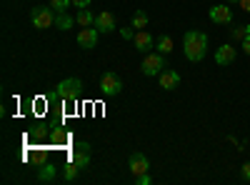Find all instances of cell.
Returning <instances> with one entry per match:
<instances>
[{
	"label": "cell",
	"mask_w": 250,
	"mask_h": 185,
	"mask_svg": "<svg viewBox=\"0 0 250 185\" xmlns=\"http://www.w3.org/2000/svg\"><path fill=\"white\" fill-rule=\"evenodd\" d=\"M228 3H240V0H228Z\"/></svg>",
	"instance_id": "cell-28"
},
{
	"label": "cell",
	"mask_w": 250,
	"mask_h": 185,
	"mask_svg": "<svg viewBox=\"0 0 250 185\" xmlns=\"http://www.w3.org/2000/svg\"><path fill=\"white\" fill-rule=\"evenodd\" d=\"M130 173H133V178H138V175H145L150 170V163H148V158H145L143 153H130Z\"/></svg>",
	"instance_id": "cell-10"
},
{
	"label": "cell",
	"mask_w": 250,
	"mask_h": 185,
	"mask_svg": "<svg viewBox=\"0 0 250 185\" xmlns=\"http://www.w3.org/2000/svg\"><path fill=\"white\" fill-rule=\"evenodd\" d=\"M80 90H83V83H80L78 78H65V80H60L58 88H55L58 98H62V100H78Z\"/></svg>",
	"instance_id": "cell-4"
},
{
	"label": "cell",
	"mask_w": 250,
	"mask_h": 185,
	"mask_svg": "<svg viewBox=\"0 0 250 185\" xmlns=\"http://www.w3.org/2000/svg\"><path fill=\"white\" fill-rule=\"evenodd\" d=\"M155 50H160L163 55H168V53L173 50V38H170V35H160L158 43H155Z\"/></svg>",
	"instance_id": "cell-18"
},
{
	"label": "cell",
	"mask_w": 250,
	"mask_h": 185,
	"mask_svg": "<svg viewBox=\"0 0 250 185\" xmlns=\"http://www.w3.org/2000/svg\"><path fill=\"white\" fill-rule=\"evenodd\" d=\"M75 25V18H70L68 13H58L55 15V28H60V30H70Z\"/></svg>",
	"instance_id": "cell-17"
},
{
	"label": "cell",
	"mask_w": 250,
	"mask_h": 185,
	"mask_svg": "<svg viewBox=\"0 0 250 185\" xmlns=\"http://www.w3.org/2000/svg\"><path fill=\"white\" fill-rule=\"evenodd\" d=\"M53 180H55V165L53 163H45L38 173V183H53Z\"/></svg>",
	"instance_id": "cell-15"
},
{
	"label": "cell",
	"mask_w": 250,
	"mask_h": 185,
	"mask_svg": "<svg viewBox=\"0 0 250 185\" xmlns=\"http://www.w3.org/2000/svg\"><path fill=\"white\" fill-rule=\"evenodd\" d=\"M140 70H143V75H150V78H153V75H160V73L165 70V55H163L160 50H155V53H145Z\"/></svg>",
	"instance_id": "cell-3"
},
{
	"label": "cell",
	"mask_w": 250,
	"mask_h": 185,
	"mask_svg": "<svg viewBox=\"0 0 250 185\" xmlns=\"http://www.w3.org/2000/svg\"><path fill=\"white\" fill-rule=\"evenodd\" d=\"M100 90H103V95H118L120 90H123V80L115 75V73H103V78H100Z\"/></svg>",
	"instance_id": "cell-5"
},
{
	"label": "cell",
	"mask_w": 250,
	"mask_h": 185,
	"mask_svg": "<svg viewBox=\"0 0 250 185\" xmlns=\"http://www.w3.org/2000/svg\"><path fill=\"white\" fill-rule=\"evenodd\" d=\"M78 170H80V168L75 165V163H73V160H68V165H65V173H62V178H65V180L70 183V180H75V178H78Z\"/></svg>",
	"instance_id": "cell-20"
},
{
	"label": "cell",
	"mask_w": 250,
	"mask_h": 185,
	"mask_svg": "<svg viewBox=\"0 0 250 185\" xmlns=\"http://www.w3.org/2000/svg\"><path fill=\"white\" fill-rule=\"evenodd\" d=\"M130 25L138 28V30H145V28H148V13H145V10H135L133 18H130Z\"/></svg>",
	"instance_id": "cell-16"
},
{
	"label": "cell",
	"mask_w": 250,
	"mask_h": 185,
	"mask_svg": "<svg viewBox=\"0 0 250 185\" xmlns=\"http://www.w3.org/2000/svg\"><path fill=\"white\" fill-rule=\"evenodd\" d=\"M158 83L163 90H175L180 85V73L178 70H170V68H165L160 75H158Z\"/></svg>",
	"instance_id": "cell-11"
},
{
	"label": "cell",
	"mask_w": 250,
	"mask_h": 185,
	"mask_svg": "<svg viewBox=\"0 0 250 185\" xmlns=\"http://www.w3.org/2000/svg\"><path fill=\"white\" fill-rule=\"evenodd\" d=\"M95 28H98L100 33H113V30H115V15L108 13V10H100V13L95 15Z\"/></svg>",
	"instance_id": "cell-13"
},
{
	"label": "cell",
	"mask_w": 250,
	"mask_h": 185,
	"mask_svg": "<svg viewBox=\"0 0 250 185\" xmlns=\"http://www.w3.org/2000/svg\"><path fill=\"white\" fill-rule=\"evenodd\" d=\"M98 38H100V30L98 28H83L78 33V45L83 50H93L98 45Z\"/></svg>",
	"instance_id": "cell-7"
},
{
	"label": "cell",
	"mask_w": 250,
	"mask_h": 185,
	"mask_svg": "<svg viewBox=\"0 0 250 185\" xmlns=\"http://www.w3.org/2000/svg\"><path fill=\"white\" fill-rule=\"evenodd\" d=\"M133 43H135V50H138V53H153V48H155V38H153L148 30H135Z\"/></svg>",
	"instance_id": "cell-8"
},
{
	"label": "cell",
	"mask_w": 250,
	"mask_h": 185,
	"mask_svg": "<svg viewBox=\"0 0 250 185\" xmlns=\"http://www.w3.org/2000/svg\"><path fill=\"white\" fill-rule=\"evenodd\" d=\"M243 50H245V53H248V55H250V35H248V38H245V40H243Z\"/></svg>",
	"instance_id": "cell-27"
},
{
	"label": "cell",
	"mask_w": 250,
	"mask_h": 185,
	"mask_svg": "<svg viewBox=\"0 0 250 185\" xmlns=\"http://www.w3.org/2000/svg\"><path fill=\"white\" fill-rule=\"evenodd\" d=\"M120 35H123L125 40H133V38H135V33H133L130 28H123V30H120Z\"/></svg>",
	"instance_id": "cell-24"
},
{
	"label": "cell",
	"mask_w": 250,
	"mask_h": 185,
	"mask_svg": "<svg viewBox=\"0 0 250 185\" xmlns=\"http://www.w3.org/2000/svg\"><path fill=\"white\" fill-rule=\"evenodd\" d=\"M70 5L73 0H50V8H55V13H68Z\"/></svg>",
	"instance_id": "cell-21"
},
{
	"label": "cell",
	"mask_w": 250,
	"mask_h": 185,
	"mask_svg": "<svg viewBox=\"0 0 250 185\" xmlns=\"http://www.w3.org/2000/svg\"><path fill=\"white\" fill-rule=\"evenodd\" d=\"M238 5H240V8L245 10V13H250V0H240V3H238Z\"/></svg>",
	"instance_id": "cell-26"
},
{
	"label": "cell",
	"mask_w": 250,
	"mask_h": 185,
	"mask_svg": "<svg viewBox=\"0 0 250 185\" xmlns=\"http://www.w3.org/2000/svg\"><path fill=\"white\" fill-rule=\"evenodd\" d=\"M183 53L190 63H200L208 53V35L200 30H188L183 35Z\"/></svg>",
	"instance_id": "cell-1"
},
{
	"label": "cell",
	"mask_w": 250,
	"mask_h": 185,
	"mask_svg": "<svg viewBox=\"0 0 250 185\" xmlns=\"http://www.w3.org/2000/svg\"><path fill=\"white\" fill-rule=\"evenodd\" d=\"M240 178H243L245 183H250V163H245V165H243V170H240Z\"/></svg>",
	"instance_id": "cell-23"
},
{
	"label": "cell",
	"mask_w": 250,
	"mask_h": 185,
	"mask_svg": "<svg viewBox=\"0 0 250 185\" xmlns=\"http://www.w3.org/2000/svg\"><path fill=\"white\" fill-rule=\"evenodd\" d=\"M248 35H250V25H233L230 28V38L238 40V43H243Z\"/></svg>",
	"instance_id": "cell-19"
},
{
	"label": "cell",
	"mask_w": 250,
	"mask_h": 185,
	"mask_svg": "<svg viewBox=\"0 0 250 185\" xmlns=\"http://www.w3.org/2000/svg\"><path fill=\"white\" fill-rule=\"evenodd\" d=\"M208 15H210L213 23H220V25H233V10L228 8V5H213Z\"/></svg>",
	"instance_id": "cell-9"
},
{
	"label": "cell",
	"mask_w": 250,
	"mask_h": 185,
	"mask_svg": "<svg viewBox=\"0 0 250 185\" xmlns=\"http://www.w3.org/2000/svg\"><path fill=\"white\" fill-rule=\"evenodd\" d=\"M70 160L75 163L78 168H88L90 165V145L88 143H75L73 153H70Z\"/></svg>",
	"instance_id": "cell-6"
},
{
	"label": "cell",
	"mask_w": 250,
	"mask_h": 185,
	"mask_svg": "<svg viewBox=\"0 0 250 185\" xmlns=\"http://www.w3.org/2000/svg\"><path fill=\"white\" fill-rule=\"evenodd\" d=\"M235 55H238V50H235V45H220L218 50H215V63L218 65H233L235 63Z\"/></svg>",
	"instance_id": "cell-12"
},
{
	"label": "cell",
	"mask_w": 250,
	"mask_h": 185,
	"mask_svg": "<svg viewBox=\"0 0 250 185\" xmlns=\"http://www.w3.org/2000/svg\"><path fill=\"white\" fill-rule=\"evenodd\" d=\"M73 5H75V8H88L90 0H73Z\"/></svg>",
	"instance_id": "cell-25"
},
{
	"label": "cell",
	"mask_w": 250,
	"mask_h": 185,
	"mask_svg": "<svg viewBox=\"0 0 250 185\" xmlns=\"http://www.w3.org/2000/svg\"><path fill=\"white\" fill-rule=\"evenodd\" d=\"M55 15H58V13H53V8H45V5H35V8L30 10V20H33V25H35L38 30L53 28V25H55Z\"/></svg>",
	"instance_id": "cell-2"
},
{
	"label": "cell",
	"mask_w": 250,
	"mask_h": 185,
	"mask_svg": "<svg viewBox=\"0 0 250 185\" xmlns=\"http://www.w3.org/2000/svg\"><path fill=\"white\" fill-rule=\"evenodd\" d=\"M75 23L83 25V28H93V25H95V15H93L88 8H78V13H75Z\"/></svg>",
	"instance_id": "cell-14"
},
{
	"label": "cell",
	"mask_w": 250,
	"mask_h": 185,
	"mask_svg": "<svg viewBox=\"0 0 250 185\" xmlns=\"http://www.w3.org/2000/svg\"><path fill=\"white\" fill-rule=\"evenodd\" d=\"M135 183H138V185H150V183H153V178H150L148 173H145V175H138V178H135Z\"/></svg>",
	"instance_id": "cell-22"
}]
</instances>
